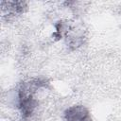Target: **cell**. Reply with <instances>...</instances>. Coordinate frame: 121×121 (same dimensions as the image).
I'll return each instance as SVG.
<instances>
[{"label":"cell","instance_id":"1","mask_svg":"<svg viewBox=\"0 0 121 121\" xmlns=\"http://www.w3.org/2000/svg\"><path fill=\"white\" fill-rule=\"evenodd\" d=\"M47 81L43 78H32L23 82L17 92V108L23 119L26 120L32 116L38 101L35 99L36 92L47 85Z\"/></svg>","mask_w":121,"mask_h":121},{"label":"cell","instance_id":"2","mask_svg":"<svg viewBox=\"0 0 121 121\" xmlns=\"http://www.w3.org/2000/svg\"><path fill=\"white\" fill-rule=\"evenodd\" d=\"M63 121H92V117L85 106L73 105L64 111Z\"/></svg>","mask_w":121,"mask_h":121},{"label":"cell","instance_id":"3","mask_svg":"<svg viewBox=\"0 0 121 121\" xmlns=\"http://www.w3.org/2000/svg\"><path fill=\"white\" fill-rule=\"evenodd\" d=\"M1 12L4 17H13L24 13L27 9V4L25 1H2Z\"/></svg>","mask_w":121,"mask_h":121}]
</instances>
